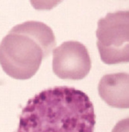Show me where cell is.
<instances>
[{"label":"cell","mask_w":129,"mask_h":132,"mask_svg":"<svg viewBox=\"0 0 129 132\" xmlns=\"http://www.w3.org/2000/svg\"><path fill=\"white\" fill-rule=\"evenodd\" d=\"M97 45L103 62L115 64L129 61V11L108 13L98 22Z\"/></svg>","instance_id":"3"},{"label":"cell","mask_w":129,"mask_h":132,"mask_svg":"<svg viewBox=\"0 0 129 132\" xmlns=\"http://www.w3.org/2000/svg\"><path fill=\"white\" fill-rule=\"evenodd\" d=\"M98 91L100 97L110 106L128 108V73L121 72L105 75L99 83Z\"/></svg>","instance_id":"5"},{"label":"cell","mask_w":129,"mask_h":132,"mask_svg":"<svg viewBox=\"0 0 129 132\" xmlns=\"http://www.w3.org/2000/svg\"><path fill=\"white\" fill-rule=\"evenodd\" d=\"M56 45L53 31L46 24L30 21L14 26L0 43V64L12 78H32L42 61Z\"/></svg>","instance_id":"2"},{"label":"cell","mask_w":129,"mask_h":132,"mask_svg":"<svg viewBox=\"0 0 129 132\" xmlns=\"http://www.w3.org/2000/svg\"><path fill=\"white\" fill-rule=\"evenodd\" d=\"M95 118L93 104L84 93L55 86L28 101L17 132H94Z\"/></svg>","instance_id":"1"},{"label":"cell","mask_w":129,"mask_h":132,"mask_svg":"<svg viewBox=\"0 0 129 132\" xmlns=\"http://www.w3.org/2000/svg\"><path fill=\"white\" fill-rule=\"evenodd\" d=\"M53 72L63 79L80 80L91 68V59L86 47L80 42H65L53 51Z\"/></svg>","instance_id":"4"}]
</instances>
